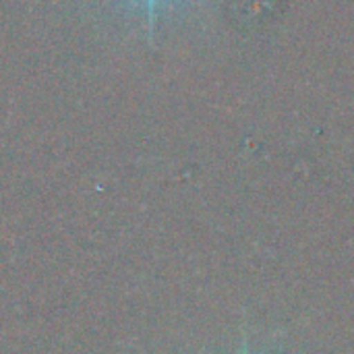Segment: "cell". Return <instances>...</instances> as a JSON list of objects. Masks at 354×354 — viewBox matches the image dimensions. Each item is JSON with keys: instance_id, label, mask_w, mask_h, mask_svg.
Instances as JSON below:
<instances>
[{"instance_id": "6da1fadb", "label": "cell", "mask_w": 354, "mask_h": 354, "mask_svg": "<svg viewBox=\"0 0 354 354\" xmlns=\"http://www.w3.org/2000/svg\"><path fill=\"white\" fill-rule=\"evenodd\" d=\"M135 2L141 6L143 15H145V19H147V29L151 31V29H153V25H156L158 8H160V4H162L164 0H135Z\"/></svg>"}]
</instances>
